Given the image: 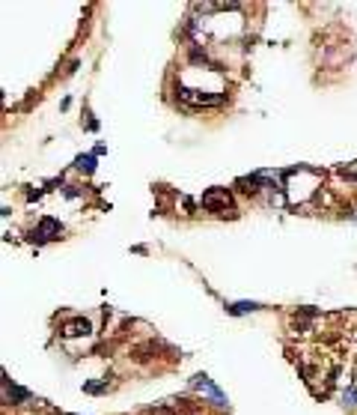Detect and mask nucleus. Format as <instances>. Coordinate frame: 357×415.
<instances>
[{
	"label": "nucleus",
	"mask_w": 357,
	"mask_h": 415,
	"mask_svg": "<svg viewBox=\"0 0 357 415\" xmlns=\"http://www.w3.org/2000/svg\"><path fill=\"white\" fill-rule=\"evenodd\" d=\"M194 386H197V389H206V391H209V397H212V401H214V404H220V406H224V404H227V397H224V394H220V389H214V386L209 383V376H202V374H200V376L194 379Z\"/></svg>",
	"instance_id": "7ed1b4c3"
},
{
	"label": "nucleus",
	"mask_w": 357,
	"mask_h": 415,
	"mask_svg": "<svg viewBox=\"0 0 357 415\" xmlns=\"http://www.w3.org/2000/svg\"><path fill=\"white\" fill-rule=\"evenodd\" d=\"M179 99L188 105H220L224 102V96H206V93H194V90H182Z\"/></svg>",
	"instance_id": "f03ea898"
},
{
	"label": "nucleus",
	"mask_w": 357,
	"mask_h": 415,
	"mask_svg": "<svg viewBox=\"0 0 357 415\" xmlns=\"http://www.w3.org/2000/svg\"><path fill=\"white\" fill-rule=\"evenodd\" d=\"M229 311L232 314H244V311H259V305L257 302H235V305H229Z\"/></svg>",
	"instance_id": "423d86ee"
},
{
	"label": "nucleus",
	"mask_w": 357,
	"mask_h": 415,
	"mask_svg": "<svg viewBox=\"0 0 357 415\" xmlns=\"http://www.w3.org/2000/svg\"><path fill=\"white\" fill-rule=\"evenodd\" d=\"M4 394H6V397H21V401H27V397H30L27 391H21V389H15V386L9 389V379H4Z\"/></svg>",
	"instance_id": "0eeeda50"
},
{
	"label": "nucleus",
	"mask_w": 357,
	"mask_h": 415,
	"mask_svg": "<svg viewBox=\"0 0 357 415\" xmlns=\"http://www.w3.org/2000/svg\"><path fill=\"white\" fill-rule=\"evenodd\" d=\"M232 204V197L227 189H209L206 194H202V206L212 209V212H220V209H227Z\"/></svg>",
	"instance_id": "f257e3e1"
},
{
	"label": "nucleus",
	"mask_w": 357,
	"mask_h": 415,
	"mask_svg": "<svg viewBox=\"0 0 357 415\" xmlns=\"http://www.w3.org/2000/svg\"><path fill=\"white\" fill-rule=\"evenodd\" d=\"M90 331V323L87 320H75L69 329H66V335H87Z\"/></svg>",
	"instance_id": "39448f33"
},
{
	"label": "nucleus",
	"mask_w": 357,
	"mask_h": 415,
	"mask_svg": "<svg viewBox=\"0 0 357 415\" xmlns=\"http://www.w3.org/2000/svg\"><path fill=\"white\" fill-rule=\"evenodd\" d=\"M39 230H42L45 236H57V234H63V227H60L54 219H42V221H39Z\"/></svg>",
	"instance_id": "20e7f679"
},
{
	"label": "nucleus",
	"mask_w": 357,
	"mask_h": 415,
	"mask_svg": "<svg viewBox=\"0 0 357 415\" xmlns=\"http://www.w3.org/2000/svg\"><path fill=\"white\" fill-rule=\"evenodd\" d=\"M78 168L90 174V171L95 168V159H93V156H81V159H78Z\"/></svg>",
	"instance_id": "6e6552de"
}]
</instances>
